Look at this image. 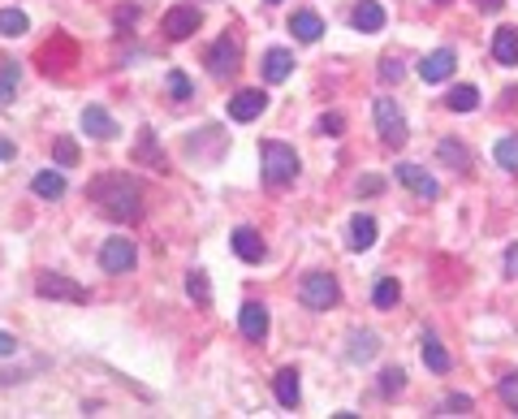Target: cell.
I'll return each mask as SVG.
<instances>
[{
    "instance_id": "1",
    "label": "cell",
    "mask_w": 518,
    "mask_h": 419,
    "mask_svg": "<svg viewBox=\"0 0 518 419\" xmlns=\"http://www.w3.org/2000/svg\"><path fill=\"white\" fill-rule=\"evenodd\" d=\"M91 199L99 203L104 217H113L122 225H134L143 217V186L130 173H108V178L91 182Z\"/></svg>"
},
{
    "instance_id": "2",
    "label": "cell",
    "mask_w": 518,
    "mask_h": 419,
    "mask_svg": "<svg viewBox=\"0 0 518 419\" xmlns=\"http://www.w3.org/2000/svg\"><path fill=\"white\" fill-rule=\"evenodd\" d=\"M259 156H263V182L268 186H290L294 178H298V156H294V147L286 143H277V138H268V143H259Z\"/></svg>"
},
{
    "instance_id": "3",
    "label": "cell",
    "mask_w": 518,
    "mask_h": 419,
    "mask_svg": "<svg viewBox=\"0 0 518 419\" xmlns=\"http://www.w3.org/2000/svg\"><path fill=\"white\" fill-rule=\"evenodd\" d=\"M298 298H302V307H311V312H328V307H337L341 286H337L333 273H307L302 286H298Z\"/></svg>"
},
{
    "instance_id": "4",
    "label": "cell",
    "mask_w": 518,
    "mask_h": 419,
    "mask_svg": "<svg viewBox=\"0 0 518 419\" xmlns=\"http://www.w3.org/2000/svg\"><path fill=\"white\" fill-rule=\"evenodd\" d=\"M376 130H381V143L385 147H402L411 134H406V117L397 113V104L393 99H376Z\"/></svg>"
},
{
    "instance_id": "5",
    "label": "cell",
    "mask_w": 518,
    "mask_h": 419,
    "mask_svg": "<svg viewBox=\"0 0 518 419\" xmlns=\"http://www.w3.org/2000/svg\"><path fill=\"white\" fill-rule=\"evenodd\" d=\"M238 61H242V48H238L233 35H221V39L208 48V69H212V78H233V74H238Z\"/></svg>"
},
{
    "instance_id": "6",
    "label": "cell",
    "mask_w": 518,
    "mask_h": 419,
    "mask_svg": "<svg viewBox=\"0 0 518 419\" xmlns=\"http://www.w3.org/2000/svg\"><path fill=\"white\" fill-rule=\"evenodd\" d=\"M35 294H39V298H69V303H87V290H82L78 281L61 277V273H43V277L35 281Z\"/></svg>"
},
{
    "instance_id": "7",
    "label": "cell",
    "mask_w": 518,
    "mask_h": 419,
    "mask_svg": "<svg viewBox=\"0 0 518 419\" xmlns=\"http://www.w3.org/2000/svg\"><path fill=\"white\" fill-rule=\"evenodd\" d=\"M99 268L113 273V277H117V273H130V268H134V242H130V238H108L104 251H99Z\"/></svg>"
},
{
    "instance_id": "8",
    "label": "cell",
    "mask_w": 518,
    "mask_h": 419,
    "mask_svg": "<svg viewBox=\"0 0 518 419\" xmlns=\"http://www.w3.org/2000/svg\"><path fill=\"white\" fill-rule=\"evenodd\" d=\"M199 22H203V13L199 9H191V4H177V9H169L161 22V31L169 35V39H186V35L199 31Z\"/></svg>"
},
{
    "instance_id": "9",
    "label": "cell",
    "mask_w": 518,
    "mask_h": 419,
    "mask_svg": "<svg viewBox=\"0 0 518 419\" xmlns=\"http://www.w3.org/2000/svg\"><path fill=\"white\" fill-rule=\"evenodd\" d=\"M263 108H268V96L259 87H247V91H238V96L229 99V117L233 122H255Z\"/></svg>"
},
{
    "instance_id": "10",
    "label": "cell",
    "mask_w": 518,
    "mask_h": 419,
    "mask_svg": "<svg viewBox=\"0 0 518 419\" xmlns=\"http://www.w3.org/2000/svg\"><path fill=\"white\" fill-rule=\"evenodd\" d=\"M397 182H402V186H411L420 199H436V194H441L436 178H432V173H423L420 164H397Z\"/></svg>"
},
{
    "instance_id": "11",
    "label": "cell",
    "mask_w": 518,
    "mask_h": 419,
    "mask_svg": "<svg viewBox=\"0 0 518 419\" xmlns=\"http://www.w3.org/2000/svg\"><path fill=\"white\" fill-rule=\"evenodd\" d=\"M453 65H458V57H453L450 48H436V52H428L420 65V78L423 83H445L453 74Z\"/></svg>"
},
{
    "instance_id": "12",
    "label": "cell",
    "mask_w": 518,
    "mask_h": 419,
    "mask_svg": "<svg viewBox=\"0 0 518 419\" xmlns=\"http://www.w3.org/2000/svg\"><path fill=\"white\" fill-rule=\"evenodd\" d=\"M233 251H238V259H247V264H259V259L268 256V247H263V238H259L251 225L233 229Z\"/></svg>"
},
{
    "instance_id": "13",
    "label": "cell",
    "mask_w": 518,
    "mask_h": 419,
    "mask_svg": "<svg viewBox=\"0 0 518 419\" xmlns=\"http://www.w3.org/2000/svg\"><path fill=\"white\" fill-rule=\"evenodd\" d=\"M82 130L91 134V138H117V122L108 117V108H99V104H91V108H82Z\"/></svg>"
},
{
    "instance_id": "14",
    "label": "cell",
    "mask_w": 518,
    "mask_h": 419,
    "mask_svg": "<svg viewBox=\"0 0 518 419\" xmlns=\"http://www.w3.org/2000/svg\"><path fill=\"white\" fill-rule=\"evenodd\" d=\"M238 328H242V337L263 342V333H268V312H263L259 303H242V312H238Z\"/></svg>"
},
{
    "instance_id": "15",
    "label": "cell",
    "mask_w": 518,
    "mask_h": 419,
    "mask_svg": "<svg viewBox=\"0 0 518 419\" xmlns=\"http://www.w3.org/2000/svg\"><path fill=\"white\" fill-rule=\"evenodd\" d=\"M272 393H277V402H281L286 411H294V407H298V398H302V389H298V372H294V368L277 372V376H272Z\"/></svg>"
},
{
    "instance_id": "16",
    "label": "cell",
    "mask_w": 518,
    "mask_h": 419,
    "mask_svg": "<svg viewBox=\"0 0 518 419\" xmlns=\"http://www.w3.org/2000/svg\"><path fill=\"white\" fill-rule=\"evenodd\" d=\"M350 18H355V27H358L363 35H376L381 27H385V9H381L376 0H358Z\"/></svg>"
},
{
    "instance_id": "17",
    "label": "cell",
    "mask_w": 518,
    "mask_h": 419,
    "mask_svg": "<svg viewBox=\"0 0 518 419\" xmlns=\"http://www.w3.org/2000/svg\"><path fill=\"white\" fill-rule=\"evenodd\" d=\"M294 74V57L286 48H268V57H263V78L268 83H286Z\"/></svg>"
},
{
    "instance_id": "18",
    "label": "cell",
    "mask_w": 518,
    "mask_h": 419,
    "mask_svg": "<svg viewBox=\"0 0 518 419\" xmlns=\"http://www.w3.org/2000/svg\"><path fill=\"white\" fill-rule=\"evenodd\" d=\"M492 57L501 65H518V31L514 27H501L492 35Z\"/></svg>"
},
{
    "instance_id": "19",
    "label": "cell",
    "mask_w": 518,
    "mask_h": 419,
    "mask_svg": "<svg viewBox=\"0 0 518 419\" xmlns=\"http://www.w3.org/2000/svg\"><path fill=\"white\" fill-rule=\"evenodd\" d=\"M290 31H294V39H302V43H316L324 35V22L311 13V9H302V13H294L290 18Z\"/></svg>"
},
{
    "instance_id": "20",
    "label": "cell",
    "mask_w": 518,
    "mask_h": 419,
    "mask_svg": "<svg viewBox=\"0 0 518 419\" xmlns=\"http://www.w3.org/2000/svg\"><path fill=\"white\" fill-rule=\"evenodd\" d=\"M436 156L450 164V169H458V173H467V169H471V152H467L458 138H441V143H436Z\"/></svg>"
},
{
    "instance_id": "21",
    "label": "cell",
    "mask_w": 518,
    "mask_h": 419,
    "mask_svg": "<svg viewBox=\"0 0 518 419\" xmlns=\"http://www.w3.org/2000/svg\"><path fill=\"white\" fill-rule=\"evenodd\" d=\"M381 351V342H376V333H350V363H367V359H376Z\"/></svg>"
},
{
    "instance_id": "22",
    "label": "cell",
    "mask_w": 518,
    "mask_h": 419,
    "mask_svg": "<svg viewBox=\"0 0 518 419\" xmlns=\"http://www.w3.org/2000/svg\"><path fill=\"white\" fill-rule=\"evenodd\" d=\"M35 194H39V199H61L65 194V178L61 173H52V169H43V173H35Z\"/></svg>"
},
{
    "instance_id": "23",
    "label": "cell",
    "mask_w": 518,
    "mask_h": 419,
    "mask_svg": "<svg viewBox=\"0 0 518 419\" xmlns=\"http://www.w3.org/2000/svg\"><path fill=\"white\" fill-rule=\"evenodd\" d=\"M372 242H376V221H372V217H355V221H350V247H355V251H367Z\"/></svg>"
},
{
    "instance_id": "24",
    "label": "cell",
    "mask_w": 518,
    "mask_h": 419,
    "mask_svg": "<svg viewBox=\"0 0 518 419\" xmlns=\"http://www.w3.org/2000/svg\"><path fill=\"white\" fill-rule=\"evenodd\" d=\"M423 363H428L432 372H450V355H445V346H441L432 333L423 337Z\"/></svg>"
},
{
    "instance_id": "25",
    "label": "cell",
    "mask_w": 518,
    "mask_h": 419,
    "mask_svg": "<svg viewBox=\"0 0 518 419\" xmlns=\"http://www.w3.org/2000/svg\"><path fill=\"white\" fill-rule=\"evenodd\" d=\"M445 104H450V113H471L480 104V91L475 87H453L450 96H445Z\"/></svg>"
},
{
    "instance_id": "26",
    "label": "cell",
    "mask_w": 518,
    "mask_h": 419,
    "mask_svg": "<svg viewBox=\"0 0 518 419\" xmlns=\"http://www.w3.org/2000/svg\"><path fill=\"white\" fill-rule=\"evenodd\" d=\"M186 290H191V298L199 303V307H212V286H208V273H199V268H194L191 277H186Z\"/></svg>"
},
{
    "instance_id": "27",
    "label": "cell",
    "mask_w": 518,
    "mask_h": 419,
    "mask_svg": "<svg viewBox=\"0 0 518 419\" xmlns=\"http://www.w3.org/2000/svg\"><path fill=\"white\" fill-rule=\"evenodd\" d=\"M27 13L22 9H0V35H27Z\"/></svg>"
},
{
    "instance_id": "28",
    "label": "cell",
    "mask_w": 518,
    "mask_h": 419,
    "mask_svg": "<svg viewBox=\"0 0 518 419\" xmlns=\"http://www.w3.org/2000/svg\"><path fill=\"white\" fill-rule=\"evenodd\" d=\"M492 156H497V164H501V169L518 173V138H501V143L492 147Z\"/></svg>"
},
{
    "instance_id": "29",
    "label": "cell",
    "mask_w": 518,
    "mask_h": 419,
    "mask_svg": "<svg viewBox=\"0 0 518 419\" xmlns=\"http://www.w3.org/2000/svg\"><path fill=\"white\" fill-rule=\"evenodd\" d=\"M402 389H406V372H402V368H385V372H381V393H385V398H397Z\"/></svg>"
},
{
    "instance_id": "30",
    "label": "cell",
    "mask_w": 518,
    "mask_h": 419,
    "mask_svg": "<svg viewBox=\"0 0 518 419\" xmlns=\"http://www.w3.org/2000/svg\"><path fill=\"white\" fill-rule=\"evenodd\" d=\"M397 298H402V286H397L393 277H385V281L376 286V294H372V303H376V307H385V312L397 303Z\"/></svg>"
},
{
    "instance_id": "31",
    "label": "cell",
    "mask_w": 518,
    "mask_h": 419,
    "mask_svg": "<svg viewBox=\"0 0 518 419\" xmlns=\"http://www.w3.org/2000/svg\"><path fill=\"white\" fill-rule=\"evenodd\" d=\"M13 87H18V65L9 61L4 69H0V108L13 104Z\"/></svg>"
},
{
    "instance_id": "32",
    "label": "cell",
    "mask_w": 518,
    "mask_h": 419,
    "mask_svg": "<svg viewBox=\"0 0 518 419\" xmlns=\"http://www.w3.org/2000/svg\"><path fill=\"white\" fill-rule=\"evenodd\" d=\"M497 389H501V402H506V407H510V411L518 415V372H506Z\"/></svg>"
},
{
    "instance_id": "33",
    "label": "cell",
    "mask_w": 518,
    "mask_h": 419,
    "mask_svg": "<svg viewBox=\"0 0 518 419\" xmlns=\"http://www.w3.org/2000/svg\"><path fill=\"white\" fill-rule=\"evenodd\" d=\"M436 415H471V398H467V393H450V398L441 402Z\"/></svg>"
},
{
    "instance_id": "34",
    "label": "cell",
    "mask_w": 518,
    "mask_h": 419,
    "mask_svg": "<svg viewBox=\"0 0 518 419\" xmlns=\"http://www.w3.org/2000/svg\"><path fill=\"white\" fill-rule=\"evenodd\" d=\"M169 96H173V99H191L194 96L191 78H186L182 69H173V74H169Z\"/></svg>"
},
{
    "instance_id": "35",
    "label": "cell",
    "mask_w": 518,
    "mask_h": 419,
    "mask_svg": "<svg viewBox=\"0 0 518 419\" xmlns=\"http://www.w3.org/2000/svg\"><path fill=\"white\" fill-rule=\"evenodd\" d=\"M57 164H61V169L78 164V147H74V138H57Z\"/></svg>"
},
{
    "instance_id": "36",
    "label": "cell",
    "mask_w": 518,
    "mask_h": 419,
    "mask_svg": "<svg viewBox=\"0 0 518 419\" xmlns=\"http://www.w3.org/2000/svg\"><path fill=\"white\" fill-rule=\"evenodd\" d=\"M402 74H406V65L397 61V57H385V61H381V78H385V83H402Z\"/></svg>"
},
{
    "instance_id": "37",
    "label": "cell",
    "mask_w": 518,
    "mask_h": 419,
    "mask_svg": "<svg viewBox=\"0 0 518 419\" xmlns=\"http://www.w3.org/2000/svg\"><path fill=\"white\" fill-rule=\"evenodd\" d=\"M346 130V122L337 117V113H328V117H320V134H341Z\"/></svg>"
},
{
    "instance_id": "38",
    "label": "cell",
    "mask_w": 518,
    "mask_h": 419,
    "mask_svg": "<svg viewBox=\"0 0 518 419\" xmlns=\"http://www.w3.org/2000/svg\"><path fill=\"white\" fill-rule=\"evenodd\" d=\"M13 351H18V337L13 333H0V359H9Z\"/></svg>"
},
{
    "instance_id": "39",
    "label": "cell",
    "mask_w": 518,
    "mask_h": 419,
    "mask_svg": "<svg viewBox=\"0 0 518 419\" xmlns=\"http://www.w3.org/2000/svg\"><path fill=\"white\" fill-rule=\"evenodd\" d=\"M506 273H510V277H518V242L506 251Z\"/></svg>"
},
{
    "instance_id": "40",
    "label": "cell",
    "mask_w": 518,
    "mask_h": 419,
    "mask_svg": "<svg viewBox=\"0 0 518 419\" xmlns=\"http://www.w3.org/2000/svg\"><path fill=\"white\" fill-rule=\"evenodd\" d=\"M381 191V182L376 178H367V182H358V194H376Z\"/></svg>"
},
{
    "instance_id": "41",
    "label": "cell",
    "mask_w": 518,
    "mask_h": 419,
    "mask_svg": "<svg viewBox=\"0 0 518 419\" xmlns=\"http://www.w3.org/2000/svg\"><path fill=\"white\" fill-rule=\"evenodd\" d=\"M13 152H18V147H13L9 138H0V161H13Z\"/></svg>"
},
{
    "instance_id": "42",
    "label": "cell",
    "mask_w": 518,
    "mask_h": 419,
    "mask_svg": "<svg viewBox=\"0 0 518 419\" xmlns=\"http://www.w3.org/2000/svg\"><path fill=\"white\" fill-rule=\"evenodd\" d=\"M501 4H506V0H480V9H484V13H497Z\"/></svg>"
},
{
    "instance_id": "43",
    "label": "cell",
    "mask_w": 518,
    "mask_h": 419,
    "mask_svg": "<svg viewBox=\"0 0 518 419\" xmlns=\"http://www.w3.org/2000/svg\"><path fill=\"white\" fill-rule=\"evenodd\" d=\"M436 4H450V0H436Z\"/></svg>"
},
{
    "instance_id": "44",
    "label": "cell",
    "mask_w": 518,
    "mask_h": 419,
    "mask_svg": "<svg viewBox=\"0 0 518 419\" xmlns=\"http://www.w3.org/2000/svg\"><path fill=\"white\" fill-rule=\"evenodd\" d=\"M268 4H277V0H268Z\"/></svg>"
}]
</instances>
